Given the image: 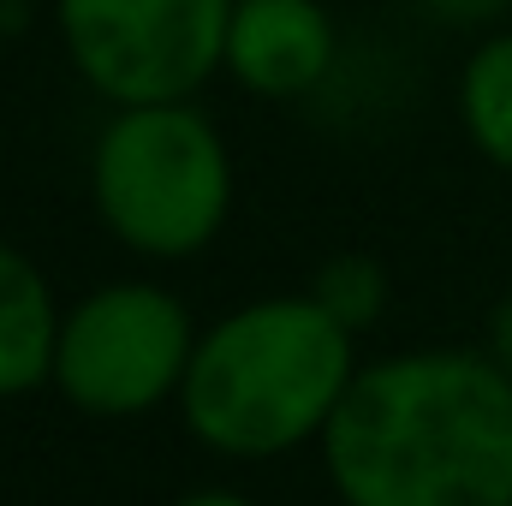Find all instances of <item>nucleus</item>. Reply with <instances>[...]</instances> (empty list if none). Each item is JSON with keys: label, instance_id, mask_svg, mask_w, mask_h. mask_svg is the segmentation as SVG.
<instances>
[{"label": "nucleus", "instance_id": "1", "mask_svg": "<svg viewBox=\"0 0 512 506\" xmlns=\"http://www.w3.org/2000/svg\"><path fill=\"white\" fill-rule=\"evenodd\" d=\"M322 471L340 506H512V376L465 346L376 358L322 435Z\"/></svg>", "mask_w": 512, "mask_h": 506}, {"label": "nucleus", "instance_id": "2", "mask_svg": "<svg viewBox=\"0 0 512 506\" xmlns=\"http://www.w3.org/2000/svg\"><path fill=\"white\" fill-rule=\"evenodd\" d=\"M358 370V334H346L310 292H274L197 334L173 405L191 441L221 459H286L322 447Z\"/></svg>", "mask_w": 512, "mask_h": 506}, {"label": "nucleus", "instance_id": "3", "mask_svg": "<svg viewBox=\"0 0 512 506\" xmlns=\"http://www.w3.org/2000/svg\"><path fill=\"white\" fill-rule=\"evenodd\" d=\"M233 191V149L197 102L108 108L90 143V209L131 256H203L233 215Z\"/></svg>", "mask_w": 512, "mask_h": 506}, {"label": "nucleus", "instance_id": "4", "mask_svg": "<svg viewBox=\"0 0 512 506\" xmlns=\"http://www.w3.org/2000/svg\"><path fill=\"white\" fill-rule=\"evenodd\" d=\"M197 322L179 292L155 280H102L60 316L54 346V393L84 417H149L155 405L179 399Z\"/></svg>", "mask_w": 512, "mask_h": 506}, {"label": "nucleus", "instance_id": "5", "mask_svg": "<svg viewBox=\"0 0 512 506\" xmlns=\"http://www.w3.org/2000/svg\"><path fill=\"white\" fill-rule=\"evenodd\" d=\"M233 0H54L72 72L108 102H197L227 60Z\"/></svg>", "mask_w": 512, "mask_h": 506}, {"label": "nucleus", "instance_id": "6", "mask_svg": "<svg viewBox=\"0 0 512 506\" xmlns=\"http://www.w3.org/2000/svg\"><path fill=\"white\" fill-rule=\"evenodd\" d=\"M340 30L322 0H233L221 72L262 102H298L328 84Z\"/></svg>", "mask_w": 512, "mask_h": 506}, {"label": "nucleus", "instance_id": "7", "mask_svg": "<svg viewBox=\"0 0 512 506\" xmlns=\"http://www.w3.org/2000/svg\"><path fill=\"white\" fill-rule=\"evenodd\" d=\"M60 298L48 274L0 239V399H24L54 381V346H60Z\"/></svg>", "mask_w": 512, "mask_h": 506}, {"label": "nucleus", "instance_id": "8", "mask_svg": "<svg viewBox=\"0 0 512 506\" xmlns=\"http://www.w3.org/2000/svg\"><path fill=\"white\" fill-rule=\"evenodd\" d=\"M459 126L465 143L489 161L512 173V30L483 36L465 66H459Z\"/></svg>", "mask_w": 512, "mask_h": 506}, {"label": "nucleus", "instance_id": "9", "mask_svg": "<svg viewBox=\"0 0 512 506\" xmlns=\"http://www.w3.org/2000/svg\"><path fill=\"white\" fill-rule=\"evenodd\" d=\"M310 298H316L346 334H370V328L387 316V304H393V280H387V268L376 262V256L340 251V256H328V262L316 268Z\"/></svg>", "mask_w": 512, "mask_h": 506}, {"label": "nucleus", "instance_id": "10", "mask_svg": "<svg viewBox=\"0 0 512 506\" xmlns=\"http://www.w3.org/2000/svg\"><path fill=\"white\" fill-rule=\"evenodd\" d=\"M417 6L441 24H495L512 12V0H417Z\"/></svg>", "mask_w": 512, "mask_h": 506}, {"label": "nucleus", "instance_id": "11", "mask_svg": "<svg viewBox=\"0 0 512 506\" xmlns=\"http://www.w3.org/2000/svg\"><path fill=\"white\" fill-rule=\"evenodd\" d=\"M483 352L512 376V292L495 304V316H489V340H483Z\"/></svg>", "mask_w": 512, "mask_h": 506}, {"label": "nucleus", "instance_id": "12", "mask_svg": "<svg viewBox=\"0 0 512 506\" xmlns=\"http://www.w3.org/2000/svg\"><path fill=\"white\" fill-rule=\"evenodd\" d=\"M167 506H256V501L239 495V489H185L179 501H167Z\"/></svg>", "mask_w": 512, "mask_h": 506}, {"label": "nucleus", "instance_id": "13", "mask_svg": "<svg viewBox=\"0 0 512 506\" xmlns=\"http://www.w3.org/2000/svg\"><path fill=\"white\" fill-rule=\"evenodd\" d=\"M6 30H12V6L0 0V42H6Z\"/></svg>", "mask_w": 512, "mask_h": 506}]
</instances>
